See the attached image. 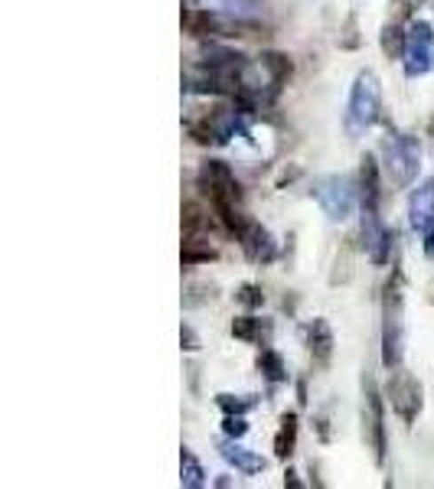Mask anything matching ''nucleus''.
Returning <instances> with one entry per match:
<instances>
[{"mask_svg": "<svg viewBox=\"0 0 434 489\" xmlns=\"http://www.w3.org/2000/svg\"><path fill=\"white\" fill-rule=\"evenodd\" d=\"M196 180H200V190L209 196L219 222H223L233 235H239L249 219L242 216V186H239V180H235L233 167L223 163V160H202L200 177H196Z\"/></svg>", "mask_w": 434, "mask_h": 489, "instance_id": "obj_1", "label": "nucleus"}, {"mask_svg": "<svg viewBox=\"0 0 434 489\" xmlns=\"http://www.w3.org/2000/svg\"><path fill=\"white\" fill-rule=\"evenodd\" d=\"M405 359V294L402 271H395L383 288V362L385 369L402 366Z\"/></svg>", "mask_w": 434, "mask_h": 489, "instance_id": "obj_2", "label": "nucleus"}, {"mask_svg": "<svg viewBox=\"0 0 434 489\" xmlns=\"http://www.w3.org/2000/svg\"><path fill=\"white\" fill-rule=\"evenodd\" d=\"M422 167V144L414 134H389L383 140V170L392 186H412Z\"/></svg>", "mask_w": 434, "mask_h": 489, "instance_id": "obj_3", "label": "nucleus"}, {"mask_svg": "<svg viewBox=\"0 0 434 489\" xmlns=\"http://www.w3.org/2000/svg\"><path fill=\"white\" fill-rule=\"evenodd\" d=\"M383 111V89H379V75L373 69H363L353 79L350 89V101H346V124L353 134L373 128Z\"/></svg>", "mask_w": 434, "mask_h": 489, "instance_id": "obj_4", "label": "nucleus"}, {"mask_svg": "<svg viewBox=\"0 0 434 489\" xmlns=\"http://www.w3.org/2000/svg\"><path fill=\"white\" fill-rule=\"evenodd\" d=\"M385 398L392 405V411L402 418V424H414L418 414H422V405H424V391H422V382L414 379L412 372L395 366L389 382H385Z\"/></svg>", "mask_w": 434, "mask_h": 489, "instance_id": "obj_5", "label": "nucleus"}, {"mask_svg": "<svg viewBox=\"0 0 434 489\" xmlns=\"http://www.w3.org/2000/svg\"><path fill=\"white\" fill-rule=\"evenodd\" d=\"M311 193L334 222H346L356 212V186L350 177H323L313 183Z\"/></svg>", "mask_w": 434, "mask_h": 489, "instance_id": "obj_6", "label": "nucleus"}, {"mask_svg": "<svg viewBox=\"0 0 434 489\" xmlns=\"http://www.w3.org/2000/svg\"><path fill=\"white\" fill-rule=\"evenodd\" d=\"M405 75L408 79H418L434 66V30L431 23L424 20H412L408 30H405Z\"/></svg>", "mask_w": 434, "mask_h": 489, "instance_id": "obj_7", "label": "nucleus"}, {"mask_svg": "<svg viewBox=\"0 0 434 489\" xmlns=\"http://www.w3.org/2000/svg\"><path fill=\"white\" fill-rule=\"evenodd\" d=\"M363 434L369 440L373 460L383 463L385 460V411H383V395L375 389L373 375H363Z\"/></svg>", "mask_w": 434, "mask_h": 489, "instance_id": "obj_8", "label": "nucleus"}, {"mask_svg": "<svg viewBox=\"0 0 434 489\" xmlns=\"http://www.w3.org/2000/svg\"><path fill=\"white\" fill-rule=\"evenodd\" d=\"M239 239V245H242L245 258L255 261V264H272L274 255H278V245H274L272 232L264 229L262 222H245V229L235 235Z\"/></svg>", "mask_w": 434, "mask_h": 489, "instance_id": "obj_9", "label": "nucleus"}, {"mask_svg": "<svg viewBox=\"0 0 434 489\" xmlns=\"http://www.w3.org/2000/svg\"><path fill=\"white\" fill-rule=\"evenodd\" d=\"M183 30L196 36V40H206V36H229V23L219 17L216 11L209 7H193L186 4V11H183Z\"/></svg>", "mask_w": 434, "mask_h": 489, "instance_id": "obj_10", "label": "nucleus"}, {"mask_svg": "<svg viewBox=\"0 0 434 489\" xmlns=\"http://www.w3.org/2000/svg\"><path fill=\"white\" fill-rule=\"evenodd\" d=\"M408 222L414 232H428L434 225V180H424L408 200Z\"/></svg>", "mask_w": 434, "mask_h": 489, "instance_id": "obj_11", "label": "nucleus"}, {"mask_svg": "<svg viewBox=\"0 0 434 489\" xmlns=\"http://www.w3.org/2000/svg\"><path fill=\"white\" fill-rule=\"evenodd\" d=\"M219 454H223V460L225 463H233L239 473H262L264 469V460L255 454V450H249V447H242L239 444V438H223L219 440Z\"/></svg>", "mask_w": 434, "mask_h": 489, "instance_id": "obj_12", "label": "nucleus"}, {"mask_svg": "<svg viewBox=\"0 0 434 489\" xmlns=\"http://www.w3.org/2000/svg\"><path fill=\"white\" fill-rule=\"evenodd\" d=\"M307 350H311L317 366H330V359H334V330H330L327 319H313L307 327Z\"/></svg>", "mask_w": 434, "mask_h": 489, "instance_id": "obj_13", "label": "nucleus"}, {"mask_svg": "<svg viewBox=\"0 0 434 489\" xmlns=\"http://www.w3.org/2000/svg\"><path fill=\"white\" fill-rule=\"evenodd\" d=\"M183 264H206V261H216L219 258V251L216 245H209V239H202V232L196 235H186L183 239Z\"/></svg>", "mask_w": 434, "mask_h": 489, "instance_id": "obj_14", "label": "nucleus"}, {"mask_svg": "<svg viewBox=\"0 0 434 489\" xmlns=\"http://www.w3.org/2000/svg\"><path fill=\"white\" fill-rule=\"evenodd\" d=\"M294 447H297V414L288 411V414H281V428L274 434V457L288 460L294 454Z\"/></svg>", "mask_w": 434, "mask_h": 489, "instance_id": "obj_15", "label": "nucleus"}, {"mask_svg": "<svg viewBox=\"0 0 434 489\" xmlns=\"http://www.w3.org/2000/svg\"><path fill=\"white\" fill-rule=\"evenodd\" d=\"M379 202V163H375L373 154L363 157V167H359V202Z\"/></svg>", "mask_w": 434, "mask_h": 489, "instance_id": "obj_16", "label": "nucleus"}, {"mask_svg": "<svg viewBox=\"0 0 434 489\" xmlns=\"http://www.w3.org/2000/svg\"><path fill=\"white\" fill-rule=\"evenodd\" d=\"M180 483L190 489H200L206 486V469H202V463L196 457H193L190 447L180 450Z\"/></svg>", "mask_w": 434, "mask_h": 489, "instance_id": "obj_17", "label": "nucleus"}, {"mask_svg": "<svg viewBox=\"0 0 434 489\" xmlns=\"http://www.w3.org/2000/svg\"><path fill=\"white\" fill-rule=\"evenodd\" d=\"M258 372H262V375H264V379H268V382H274V385H278V382L288 379V369H284V359H281V356H278V352L272 350V346H264V350L258 352Z\"/></svg>", "mask_w": 434, "mask_h": 489, "instance_id": "obj_18", "label": "nucleus"}, {"mask_svg": "<svg viewBox=\"0 0 434 489\" xmlns=\"http://www.w3.org/2000/svg\"><path fill=\"white\" fill-rule=\"evenodd\" d=\"M206 229H209L206 209H202L196 200L183 202V235H196V232H206Z\"/></svg>", "mask_w": 434, "mask_h": 489, "instance_id": "obj_19", "label": "nucleus"}, {"mask_svg": "<svg viewBox=\"0 0 434 489\" xmlns=\"http://www.w3.org/2000/svg\"><path fill=\"white\" fill-rule=\"evenodd\" d=\"M383 52L389 59H402L405 56V30L398 23H385L383 27Z\"/></svg>", "mask_w": 434, "mask_h": 489, "instance_id": "obj_20", "label": "nucleus"}, {"mask_svg": "<svg viewBox=\"0 0 434 489\" xmlns=\"http://www.w3.org/2000/svg\"><path fill=\"white\" fill-rule=\"evenodd\" d=\"M258 59H262V66L268 69V75H272L278 85L288 82V75H291V59H288L284 52H262Z\"/></svg>", "mask_w": 434, "mask_h": 489, "instance_id": "obj_21", "label": "nucleus"}, {"mask_svg": "<svg viewBox=\"0 0 434 489\" xmlns=\"http://www.w3.org/2000/svg\"><path fill=\"white\" fill-rule=\"evenodd\" d=\"M216 405L225 414H245V411H252L258 405V395H229V391H223V395H216Z\"/></svg>", "mask_w": 434, "mask_h": 489, "instance_id": "obj_22", "label": "nucleus"}, {"mask_svg": "<svg viewBox=\"0 0 434 489\" xmlns=\"http://www.w3.org/2000/svg\"><path fill=\"white\" fill-rule=\"evenodd\" d=\"M233 336L242 343H262V319L255 317H235L233 319Z\"/></svg>", "mask_w": 434, "mask_h": 489, "instance_id": "obj_23", "label": "nucleus"}, {"mask_svg": "<svg viewBox=\"0 0 434 489\" xmlns=\"http://www.w3.org/2000/svg\"><path fill=\"white\" fill-rule=\"evenodd\" d=\"M235 297H239V304H242V307L258 310V307H262V304H264V290L258 288V284H242Z\"/></svg>", "mask_w": 434, "mask_h": 489, "instance_id": "obj_24", "label": "nucleus"}, {"mask_svg": "<svg viewBox=\"0 0 434 489\" xmlns=\"http://www.w3.org/2000/svg\"><path fill=\"white\" fill-rule=\"evenodd\" d=\"M223 434L225 438H245V434H249V421H245L242 414H225Z\"/></svg>", "mask_w": 434, "mask_h": 489, "instance_id": "obj_25", "label": "nucleus"}, {"mask_svg": "<svg viewBox=\"0 0 434 489\" xmlns=\"http://www.w3.org/2000/svg\"><path fill=\"white\" fill-rule=\"evenodd\" d=\"M343 33L346 36H340V46H343V50H356V46H359V36H356V17H346Z\"/></svg>", "mask_w": 434, "mask_h": 489, "instance_id": "obj_26", "label": "nucleus"}, {"mask_svg": "<svg viewBox=\"0 0 434 489\" xmlns=\"http://www.w3.org/2000/svg\"><path fill=\"white\" fill-rule=\"evenodd\" d=\"M180 343H183V350H186V352L200 350V336H196V333H193V327H186V323L180 327Z\"/></svg>", "mask_w": 434, "mask_h": 489, "instance_id": "obj_27", "label": "nucleus"}, {"mask_svg": "<svg viewBox=\"0 0 434 489\" xmlns=\"http://www.w3.org/2000/svg\"><path fill=\"white\" fill-rule=\"evenodd\" d=\"M422 248H424V258L434 261V225L428 232H422Z\"/></svg>", "mask_w": 434, "mask_h": 489, "instance_id": "obj_28", "label": "nucleus"}, {"mask_svg": "<svg viewBox=\"0 0 434 489\" xmlns=\"http://www.w3.org/2000/svg\"><path fill=\"white\" fill-rule=\"evenodd\" d=\"M284 486H291V489L301 486V479H297V473H294V469H288V473H284Z\"/></svg>", "mask_w": 434, "mask_h": 489, "instance_id": "obj_29", "label": "nucleus"}]
</instances>
